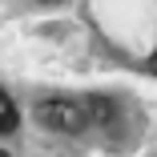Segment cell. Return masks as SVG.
Wrapping results in <instances>:
<instances>
[{
	"instance_id": "obj_1",
	"label": "cell",
	"mask_w": 157,
	"mask_h": 157,
	"mask_svg": "<svg viewBox=\"0 0 157 157\" xmlns=\"http://www.w3.org/2000/svg\"><path fill=\"white\" fill-rule=\"evenodd\" d=\"M33 117L44 129H52V133H85L89 121H93L89 105H81L73 97H44V101H36Z\"/></svg>"
},
{
	"instance_id": "obj_2",
	"label": "cell",
	"mask_w": 157,
	"mask_h": 157,
	"mask_svg": "<svg viewBox=\"0 0 157 157\" xmlns=\"http://www.w3.org/2000/svg\"><path fill=\"white\" fill-rule=\"evenodd\" d=\"M20 125V113H16V105H12V97L4 89H0V137H8L12 129Z\"/></svg>"
},
{
	"instance_id": "obj_3",
	"label": "cell",
	"mask_w": 157,
	"mask_h": 157,
	"mask_svg": "<svg viewBox=\"0 0 157 157\" xmlns=\"http://www.w3.org/2000/svg\"><path fill=\"white\" fill-rule=\"evenodd\" d=\"M149 69H153V73H157V52H153V56H149Z\"/></svg>"
},
{
	"instance_id": "obj_4",
	"label": "cell",
	"mask_w": 157,
	"mask_h": 157,
	"mask_svg": "<svg viewBox=\"0 0 157 157\" xmlns=\"http://www.w3.org/2000/svg\"><path fill=\"white\" fill-rule=\"evenodd\" d=\"M0 157H8V153H4V149H0Z\"/></svg>"
},
{
	"instance_id": "obj_5",
	"label": "cell",
	"mask_w": 157,
	"mask_h": 157,
	"mask_svg": "<svg viewBox=\"0 0 157 157\" xmlns=\"http://www.w3.org/2000/svg\"><path fill=\"white\" fill-rule=\"evenodd\" d=\"M44 4H52V0H44Z\"/></svg>"
}]
</instances>
